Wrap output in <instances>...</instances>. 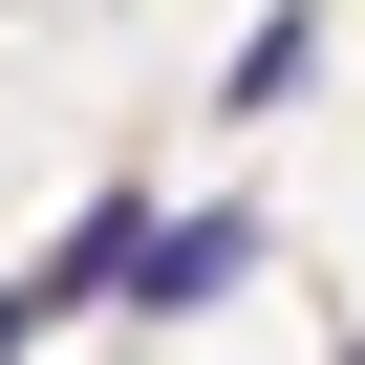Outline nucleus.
Instances as JSON below:
<instances>
[{
	"label": "nucleus",
	"mask_w": 365,
	"mask_h": 365,
	"mask_svg": "<svg viewBox=\"0 0 365 365\" xmlns=\"http://www.w3.org/2000/svg\"><path fill=\"white\" fill-rule=\"evenodd\" d=\"M237 279H258V215H150V258H129L150 322H194V301H237Z\"/></svg>",
	"instance_id": "nucleus-1"
},
{
	"label": "nucleus",
	"mask_w": 365,
	"mask_h": 365,
	"mask_svg": "<svg viewBox=\"0 0 365 365\" xmlns=\"http://www.w3.org/2000/svg\"><path fill=\"white\" fill-rule=\"evenodd\" d=\"M344 365H365V344H344Z\"/></svg>",
	"instance_id": "nucleus-2"
}]
</instances>
